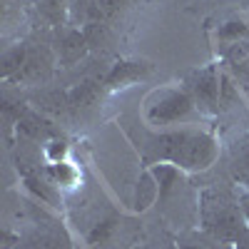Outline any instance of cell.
<instances>
[{
	"label": "cell",
	"instance_id": "7a4b0ae2",
	"mask_svg": "<svg viewBox=\"0 0 249 249\" xmlns=\"http://www.w3.org/2000/svg\"><path fill=\"white\" fill-rule=\"evenodd\" d=\"M197 219L202 224V232L222 244H237V239L249 227L239 197L222 187H207L199 192Z\"/></svg>",
	"mask_w": 249,
	"mask_h": 249
},
{
	"label": "cell",
	"instance_id": "6da1fadb",
	"mask_svg": "<svg viewBox=\"0 0 249 249\" xmlns=\"http://www.w3.org/2000/svg\"><path fill=\"white\" fill-rule=\"evenodd\" d=\"M147 162H170L177 170H204L217 160V142L192 130L162 132L150 140H140Z\"/></svg>",
	"mask_w": 249,
	"mask_h": 249
},
{
	"label": "cell",
	"instance_id": "8fae6325",
	"mask_svg": "<svg viewBox=\"0 0 249 249\" xmlns=\"http://www.w3.org/2000/svg\"><path fill=\"white\" fill-rule=\"evenodd\" d=\"M25 60H28V50L25 45H15L13 50H8L3 55V77H13L20 72V68L25 65Z\"/></svg>",
	"mask_w": 249,
	"mask_h": 249
},
{
	"label": "cell",
	"instance_id": "30bf717a",
	"mask_svg": "<svg viewBox=\"0 0 249 249\" xmlns=\"http://www.w3.org/2000/svg\"><path fill=\"white\" fill-rule=\"evenodd\" d=\"M177 247L179 249H224L222 242L212 239L210 234H199V232H182L177 237Z\"/></svg>",
	"mask_w": 249,
	"mask_h": 249
},
{
	"label": "cell",
	"instance_id": "3957f363",
	"mask_svg": "<svg viewBox=\"0 0 249 249\" xmlns=\"http://www.w3.org/2000/svg\"><path fill=\"white\" fill-rule=\"evenodd\" d=\"M195 100L187 90H162L147 105V122L150 124H177L195 117Z\"/></svg>",
	"mask_w": 249,
	"mask_h": 249
},
{
	"label": "cell",
	"instance_id": "ba28073f",
	"mask_svg": "<svg viewBox=\"0 0 249 249\" xmlns=\"http://www.w3.org/2000/svg\"><path fill=\"white\" fill-rule=\"evenodd\" d=\"M232 172L234 179L249 187V135L237 140L232 147Z\"/></svg>",
	"mask_w": 249,
	"mask_h": 249
},
{
	"label": "cell",
	"instance_id": "52a82bcc",
	"mask_svg": "<svg viewBox=\"0 0 249 249\" xmlns=\"http://www.w3.org/2000/svg\"><path fill=\"white\" fill-rule=\"evenodd\" d=\"M217 37L222 40V43H227L224 50L237 45V43H249V25L244 23L242 18H232V20H227V23L219 25Z\"/></svg>",
	"mask_w": 249,
	"mask_h": 249
},
{
	"label": "cell",
	"instance_id": "e0dca14e",
	"mask_svg": "<svg viewBox=\"0 0 249 249\" xmlns=\"http://www.w3.org/2000/svg\"><path fill=\"white\" fill-rule=\"evenodd\" d=\"M144 249H179L177 244H162V247H144Z\"/></svg>",
	"mask_w": 249,
	"mask_h": 249
},
{
	"label": "cell",
	"instance_id": "7c38bea8",
	"mask_svg": "<svg viewBox=\"0 0 249 249\" xmlns=\"http://www.w3.org/2000/svg\"><path fill=\"white\" fill-rule=\"evenodd\" d=\"M85 45H88V37H85V35L70 33L65 40H62V60H65V62L80 60V55L85 53Z\"/></svg>",
	"mask_w": 249,
	"mask_h": 249
},
{
	"label": "cell",
	"instance_id": "9c48e42d",
	"mask_svg": "<svg viewBox=\"0 0 249 249\" xmlns=\"http://www.w3.org/2000/svg\"><path fill=\"white\" fill-rule=\"evenodd\" d=\"M150 68L144 62H122V65H115L112 72L107 75V85L110 88H117V85H124V82H132V80H140Z\"/></svg>",
	"mask_w": 249,
	"mask_h": 249
},
{
	"label": "cell",
	"instance_id": "9a60e30c",
	"mask_svg": "<svg viewBox=\"0 0 249 249\" xmlns=\"http://www.w3.org/2000/svg\"><path fill=\"white\" fill-rule=\"evenodd\" d=\"M239 204H242V210H244L247 224H249V192H242V195H239Z\"/></svg>",
	"mask_w": 249,
	"mask_h": 249
},
{
	"label": "cell",
	"instance_id": "2e32d148",
	"mask_svg": "<svg viewBox=\"0 0 249 249\" xmlns=\"http://www.w3.org/2000/svg\"><path fill=\"white\" fill-rule=\"evenodd\" d=\"M234 249H249V227L244 230V234L237 239V244H234Z\"/></svg>",
	"mask_w": 249,
	"mask_h": 249
},
{
	"label": "cell",
	"instance_id": "277c9868",
	"mask_svg": "<svg viewBox=\"0 0 249 249\" xmlns=\"http://www.w3.org/2000/svg\"><path fill=\"white\" fill-rule=\"evenodd\" d=\"M219 88H222V75L217 68H204L192 75H187L184 80V90L195 100V105L204 115H214L219 112Z\"/></svg>",
	"mask_w": 249,
	"mask_h": 249
},
{
	"label": "cell",
	"instance_id": "8992f818",
	"mask_svg": "<svg viewBox=\"0 0 249 249\" xmlns=\"http://www.w3.org/2000/svg\"><path fill=\"white\" fill-rule=\"evenodd\" d=\"M43 175H45V179H48L50 184H55V187H75V184L80 182L77 167H75V164H70V162H65V160L45 164Z\"/></svg>",
	"mask_w": 249,
	"mask_h": 249
},
{
	"label": "cell",
	"instance_id": "5bb4252c",
	"mask_svg": "<svg viewBox=\"0 0 249 249\" xmlns=\"http://www.w3.org/2000/svg\"><path fill=\"white\" fill-rule=\"evenodd\" d=\"M230 68H232L234 77L242 82V85H247V88H249V57H244V60L234 62V65H230Z\"/></svg>",
	"mask_w": 249,
	"mask_h": 249
},
{
	"label": "cell",
	"instance_id": "5b68a950",
	"mask_svg": "<svg viewBox=\"0 0 249 249\" xmlns=\"http://www.w3.org/2000/svg\"><path fill=\"white\" fill-rule=\"evenodd\" d=\"M18 132L30 142H45V140L60 137L53 124L48 120H43L40 115H35V112H23L18 117Z\"/></svg>",
	"mask_w": 249,
	"mask_h": 249
},
{
	"label": "cell",
	"instance_id": "4fadbf2b",
	"mask_svg": "<svg viewBox=\"0 0 249 249\" xmlns=\"http://www.w3.org/2000/svg\"><path fill=\"white\" fill-rule=\"evenodd\" d=\"M65 150H68V144L62 142L60 137H55V140H50V142L45 144V155H48L50 162H62V157H65Z\"/></svg>",
	"mask_w": 249,
	"mask_h": 249
}]
</instances>
